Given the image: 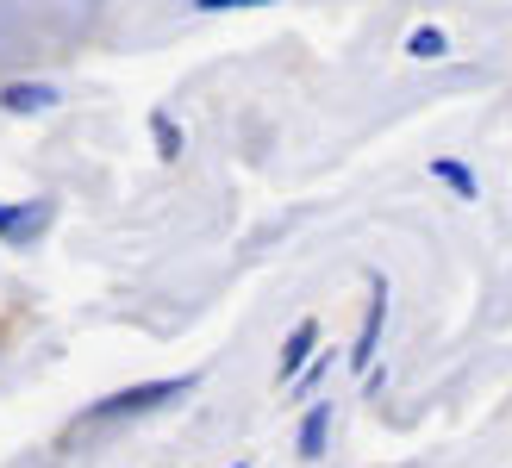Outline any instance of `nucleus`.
Here are the masks:
<instances>
[{
  "label": "nucleus",
  "mask_w": 512,
  "mask_h": 468,
  "mask_svg": "<svg viewBox=\"0 0 512 468\" xmlns=\"http://www.w3.org/2000/svg\"><path fill=\"white\" fill-rule=\"evenodd\" d=\"M188 387H194V375H182V381H144V387H125V394H113V400H100V406H94V419H125V412L169 406V400H182Z\"/></svg>",
  "instance_id": "f257e3e1"
},
{
  "label": "nucleus",
  "mask_w": 512,
  "mask_h": 468,
  "mask_svg": "<svg viewBox=\"0 0 512 468\" xmlns=\"http://www.w3.org/2000/svg\"><path fill=\"white\" fill-rule=\"evenodd\" d=\"M381 325H388V281H375V300L363 312V331H356V350H350V369H375V344H381Z\"/></svg>",
  "instance_id": "f03ea898"
},
{
  "label": "nucleus",
  "mask_w": 512,
  "mask_h": 468,
  "mask_svg": "<svg viewBox=\"0 0 512 468\" xmlns=\"http://www.w3.org/2000/svg\"><path fill=\"white\" fill-rule=\"evenodd\" d=\"M44 225H50V200H38V206H0V238H7V244H32Z\"/></svg>",
  "instance_id": "7ed1b4c3"
},
{
  "label": "nucleus",
  "mask_w": 512,
  "mask_h": 468,
  "mask_svg": "<svg viewBox=\"0 0 512 468\" xmlns=\"http://www.w3.org/2000/svg\"><path fill=\"white\" fill-rule=\"evenodd\" d=\"M313 350H319V319H300L294 331H288V344H281V381H294L300 369H306V362H313Z\"/></svg>",
  "instance_id": "20e7f679"
},
{
  "label": "nucleus",
  "mask_w": 512,
  "mask_h": 468,
  "mask_svg": "<svg viewBox=\"0 0 512 468\" xmlns=\"http://www.w3.org/2000/svg\"><path fill=\"white\" fill-rule=\"evenodd\" d=\"M57 100L63 94L50 82H7V88H0V107H7V113H50Z\"/></svg>",
  "instance_id": "39448f33"
},
{
  "label": "nucleus",
  "mask_w": 512,
  "mask_h": 468,
  "mask_svg": "<svg viewBox=\"0 0 512 468\" xmlns=\"http://www.w3.org/2000/svg\"><path fill=\"white\" fill-rule=\"evenodd\" d=\"M431 175L444 181V188L456 194V200H481V181H475V169L469 163H456V156H438V163H431Z\"/></svg>",
  "instance_id": "423d86ee"
},
{
  "label": "nucleus",
  "mask_w": 512,
  "mask_h": 468,
  "mask_svg": "<svg viewBox=\"0 0 512 468\" xmlns=\"http://www.w3.org/2000/svg\"><path fill=\"white\" fill-rule=\"evenodd\" d=\"M406 57H413V63H438V57H450L444 25H413V32H406Z\"/></svg>",
  "instance_id": "0eeeda50"
},
{
  "label": "nucleus",
  "mask_w": 512,
  "mask_h": 468,
  "mask_svg": "<svg viewBox=\"0 0 512 468\" xmlns=\"http://www.w3.org/2000/svg\"><path fill=\"white\" fill-rule=\"evenodd\" d=\"M325 431H331V406H306V419H300V456L306 462L325 456Z\"/></svg>",
  "instance_id": "6e6552de"
},
{
  "label": "nucleus",
  "mask_w": 512,
  "mask_h": 468,
  "mask_svg": "<svg viewBox=\"0 0 512 468\" xmlns=\"http://www.w3.org/2000/svg\"><path fill=\"white\" fill-rule=\"evenodd\" d=\"M150 138H157V156H163V163H175V156H182V125H175L169 113H150Z\"/></svg>",
  "instance_id": "1a4fd4ad"
},
{
  "label": "nucleus",
  "mask_w": 512,
  "mask_h": 468,
  "mask_svg": "<svg viewBox=\"0 0 512 468\" xmlns=\"http://www.w3.org/2000/svg\"><path fill=\"white\" fill-rule=\"evenodd\" d=\"M244 7H275V0H194V13H244Z\"/></svg>",
  "instance_id": "9d476101"
},
{
  "label": "nucleus",
  "mask_w": 512,
  "mask_h": 468,
  "mask_svg": "<svg viewBox=\"0 0 512 468\" xmlns=\"http://www.w3.org/2000/svg\"><path fill=\"white\" fill-rule=\"evenodd\" d=\"M232 468H244V462H232Z\"/></svg>",
  "instance_id": "9b49d317"
}]
</instances>
